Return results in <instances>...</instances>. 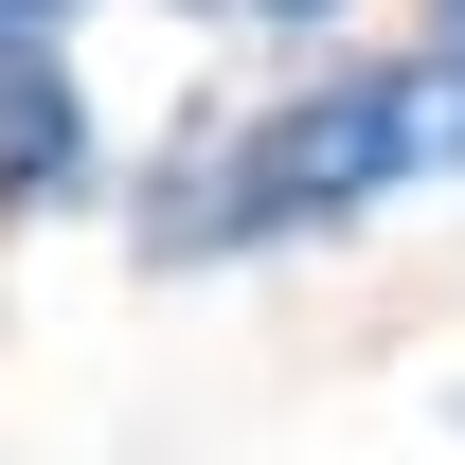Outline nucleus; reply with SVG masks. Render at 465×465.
<instances>
[{"instance_id": "nucleus-5", "label": "nucleus", "mask_w": 465, "mask_h": 465, "mask_svg": "<svg viewBox=\"0 0 465 465\" xmlns=\"http://www.w3.org/2000/svg\"><path fill=\"white\" fill-rule=\"evenodd\" d=\"M430 72H448V90H465V0H430Z\"/></svg>"}, {"instance_id": "nucleus-1", "label": "nucleus", "mask_w": 465, "mask_h": 465, "mask_svg": "<svg viewBox=\"0 0 465 465\" xmlns=\"http://www.w3.org/2000/svg\"><path fill=\"white\" fill-rule=\"evenodd\" d=\"M465 162V90L430 54H358V72H304L269 90L251 125L179 143V179L143 197V251L162 269H215V251H287V232H358L394 215L411 179Z\"/></svg>"}, {"instance_id": "nucleus-4", "label": "nucleus", "mask_w": 465, "mask_h": 465, "mask_svg": "<svg viewBox=\"0 0 465 465\" xmlns=\"http://www.w3.org/2000/svg\"><path fill=\"white\" fill-rule=\"evenodd\" d=\"M72 54V0H0V90H18V72H54Z\"/></svg>"}, {"instance_id": "nucleus-2", "label": "nucleus", "mask_w": 465, "mask_h": 465, "mask_svg": "<svg viewBox=\"0 0 465 465\" xmlns=\"http://www.w3.org/2000/svg\"><path fill=\"white\" fill-rule=\"evenodd\" d=\"M72 197H90V90L54 54V72L0 90V215H72Z\"/></svg>"}, {"instance_id": "nucleus-3", "label": "nucleus", "mask_w": 465, "mask_h": 465, "mask_svg": "<svg viewBox=\"0 0 465 465\" xmlns=\"http://www.w3.org/2000/svg\"><path fill=\"white\" fill-rule=\"evenodd\" d=\"M162 18H215V36H322L341 0H162Z\"/></svg>"}]
</instances>
